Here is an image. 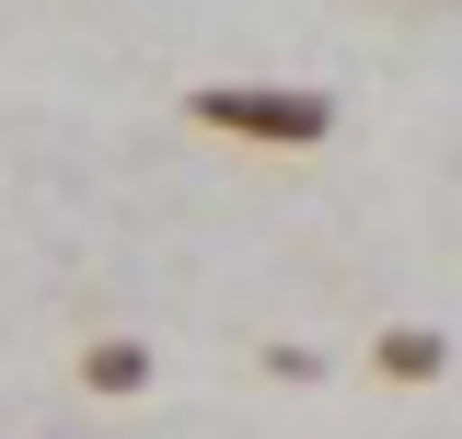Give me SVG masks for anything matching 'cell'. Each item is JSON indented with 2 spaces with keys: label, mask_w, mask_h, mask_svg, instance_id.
I'll list each match as a JSON object with an SVG mask.
<instances>
[{
  "label": "cell",
  "mask_w": 462,
  "mask_h": 439,
  "mask_svg": "<svg viewBox=\"0 0 462 439\" xmlns=\"http://www.w3.org/2000/svg\"><path fill=\"white\" fill-rule=\"evenodd\" d=\"M81 382L105 393V405L151 393V347H139V335H93V347H81Z\"/></svg>",
  "instance_id": "2"
},
{
  "label": "cell",
  "mask_w": 462,
  "mask_h": 439,
  "mask_svg": "<svg viewBox=\"0 0 462 439\" xmlns=\"http://www.w3.org/2000/svg\"><path fill=\"white\" fill-rule=\"evenodd\" d=\"M370 370H382V382H439V370H451V347H439L428 324H382V347H370Z\"/></svg>",
  "instance_id": "3"
},
{
  "label": "cell",
  "mask_w": 462,
  "mask_h": 439,
  "mask_svg": "<svg viewBox=\"0 0 462 439\" xmlns=\"http://www.w3.org/2000/svg\"><path fill=\"white\" fill-rule=\"evenodd\" d=\"M185 127L243 139V151H324L336 139V93H312V81H197Z\"/></svg>",
  "instance_id": "1"
}]
</instances>
